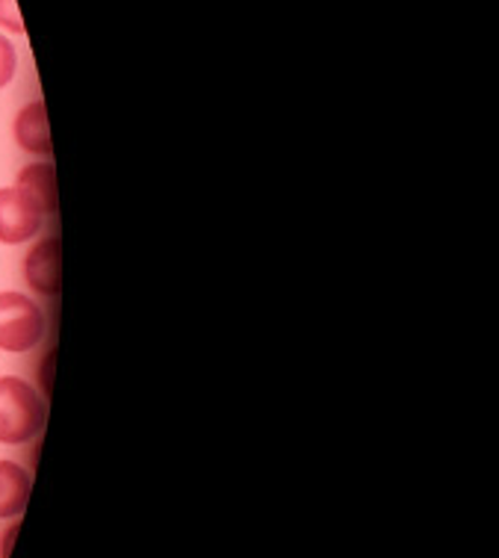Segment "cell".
Instances as JSON below:
<instances>
[{"instance_id": "obj_9", "label": "cell", "mask_w": 499, "mask_h": 558, "mask_svg": "<svg viewBox=\"0 0 499 558\" xmlns=\"http://www.w3.org/2000/svg\"><path fill=\"white\" fill-rule=\"evenodd\" d=\"M0 27L3 31L15 33V36H24V21H21L19 3L15 0H0Z\"/></svg>"}, {"instance_id": "obj_8", "label": "cell", "mask_w": 499, "mask_h": 558, "mask_svg": "<svg viewBox=\"0 0 499 558\" xmlns=\"http://www.w3.org/2000/svg\"><path fill=\"white\" fill-rule=\"evenodd\" d=\"M15 72H19V53H15V45L0 33V89L10 86Z\"/></svg>"}, {"instance_id": "obj_5", "label": "cell", "mask_w": 499, "mask_h": 558, "mask_svg": "<svg viewBox=\"0 0 499 558\" xmlns=\"http://www.w3.org/2000/svg\"><path fill=\"white\" fill-rule=\"evenodd\" d=\"M12 133H15V143H19V148H24L27 154H39V157H51L53 154V140H51V128H48V110H45V101L27 104V107L15 116Z\"/></svg>"}, {"instance_id": "obj_3", "label": "cell", "mask_w": 499, "mask_h": 558, "mask_svg": "<svg viewBox=\"0 0 499 558\" xmlns=\"http://www.w3.org/2000/svg\"><path fill=\"white\" fill-rule=\"evenodd\" d=\"M45 225V214L21 193L19 186L0 190V243L21 245L31 243Z\"/></svg>"}, {"instance_id": "obj_4", "label": "cell", "mask_w": 499, "mask_h": 558, "mask_svg": "<svg viewBox=\"0 0 499 558\" xmlns=\"http://www.w3.org/2000/svg\"><path fill=\"white\" fill-rule=\"evenodd\" d=\"M24 275L27 284L41 295H60L62 278V245L60 236H45L33 245L31 254L24 257Z\"/></svg>"}, {"instance_id": "obj_6", "label": "cell", "mask_w": 499, "mask_h": 558, "mask_svg": "<svg viewBox=\"0 0 499 558\" xmlns=\"http://www.w3.org/2000/svg\"><path fill=\"white\" fill-rule=\"evenodd\" d=\"M33 478L15 461H0V520L19 518L31 499Z\"/></svg>"}, {"instance_id": "obj_2", "label": "cell", "mask_w": 499, "mask_h": 558, "mask_svg": "<svg viewBox=\"0 0 499 558\" xmlns=\"http://www.w3.org/2000/svg\"><path fill=\"white\" fill-rule=\"evenodd\" d=\"M48 328L45 311H41L31 295L24 293H0V349L21 355L31 352L41 343Z\"/></svg>"}, {"instance_id": "obj_7", "label": "cell", "mask_w": 499, "mask_h": 558, "mask_svg": "<svg viewBox=\"0 0 499 558\" xmlns=\"http://www.w3.org/2000/svg\"><path fill=\"white\" fill-rule=\"evenodd\" d=\"M21 193L27 195L41 214H57V172H53L51 162H33L24 166L15 181Z\"/></svg>"}, {"instance_id": "obj_1", "label": "cell", "mask_w": 499, "mask_h": 558, "mask_svg": "<svg viewBox=\"0 0 499 558\" xmlns=\"http://www.w3.org/2000/svg\"><path fill=\"white\" fill-rule=\"evenodd\" d=\"M48 405L39 390L19 376L0 378V444L21 447L41 435Z\"/></svg>"}]
</instances>
